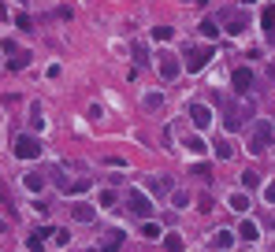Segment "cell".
Wrapping results in <instances>:
<instances>
[{
  "label": "cell",
  "instance_id": "1",
  "mask_svg": "<svg viewBox=\"0 0 275 252\" xmlns=\"http://www.w3.org/2000/svg\"><path fill=\"white\" fill-rule=\"evenodd\" d=\"M126 212H131V215H138L141 223H145V219L153 215V200L145 197L141 189H131V193H126Z\"/></svg>",
  "mask_w": 275,
  "mask_h": 252
},
{
  "label": "cell",
  "instance_id": "2",
  "mask_svg": "<svg viewBox=\"0 0 275 252\" xmlns=\"http://www.w3.org/2000/svg\"><path fill=\"white\" fill-rule=\"evenodd\" d=\"M15 156H19V160H38L41 156V141L34 134H19L15 137Z\"/></svg>",
  "mask_w": 275,
  "mask_h": 252
},
{
  "label": "cell",
  "instance_id": "3",
  "mask_svg": "<svg viewBox=\"0 0 275 252\" xmlns=\"http://www.w3.org/2000/svg\"><path fill=\"white\" fill-rule=\"evenodd\" d=\"M212 49H186V71H205L212 63Z\"/></svg>",
  "mask_w": 275,
  "mask_h": 252
},
{
  "label": "cell",
  "instance_id": "4",
  "mask_svg": "<svg viewBox=\"0 0 275 252\" xmlns=\"http://www.w3.org/2000/svg\"><path fill=\"white\" fill-rule=\"evenodd\" d=\"M246 115H249V108H246V104H242V108H234V104H227V108H223V126H227V130L234 134V130H238V126H242V122H246Z\"/></svg>",
  "mask_w": 275,
  "mask_h": 252
},
{
  "label": "cell",
  "instance_id": "5",
  "mask_svg": "<svg viewBox=\"0 0 275 252\" xmlns=\"http://www.w3.org/2000/svg\"><path fill=\"white\" fill-rule=\"evenodd\" d=\"M268 145H271V126L261 122V126L253 130V137H249V152H264Z\"/></svg>",
  "mask_w": 275,
  "mask_h": 252
},
{
  "label": "cell",
  "instance_id": "6",
  "mask_svg": "<svg viewBox=\"0 0 275 252\" xmlns=\"http://www.w3.org/2000/svg\"><path fill=\"white\" fill-rule=\"evenodd\" d=\"M156 71H160V78H164V82H175V78H179V71H182V63L175 59V56H160Z\"/></svg>",
  "mask_w": 275,
  "mask_h": 252
},
{
  "label": "cell",
  "instance_id": "7",
  "mask_svg": "<svg viewBox=\"0 0 275 252\" xmlns=\"http://www.w3.org/2000/svg\"><path fill=\"white\" fill-rule=\"evenodd\" d=\"M190 119H193L197 130H208V126H212V108L208 104H190Z\"/></svg>",
  "mask_w": 275,
  "mask_h": 252
},
{
  "label": "cell",
  "instance_id": "8",
  "mask_svg": "<svg viewBox=\"0 0 275 252\" xmlns=\"http://www.w3.org/2000/svg\"><path fill=\"white\" fill-rule=\"evenodd\" d=\"M231 86H234V93H249V86H253V71H249V67H238V71L231 74Z\"/></svg>",
  "mask_w": 275,
  "mask_h": 252
},
{
  "label": "cell",
  "instance_id": "9",
  "mask_svg": "<svg viewBox=\"0 0 275 252\" xmlns=\"http://www.w3.org/2000/svg\"><path fill=\"white\" fill-rule=\"evenodd\" d=\"M71 215L78 219V223H93V215H97V208H89V204H75V208H71Z\"/></svg>",
  "mask_w": 275,
  "mask_h": 252
},
{
  "label": "cell",
  "instance_id": "10",
  "mask_svg": "<svg viewBox=\"0 0 275 252\" xmlns=\"http://www.w3.org/2000/svg\"><path fill=\"white\" fill-rule=\"evenodd\" d=\"M261 26H264V34H268V37H275V8H264Z\"/></svg>",
  "mask_w": 275,
  "mask_h": 252
},
{
  "label": "cell",
  "instance_id": "11",
  "mask_svg": "<svg viewBox=\"0 0 275 252\" xmlns=\"http://www.w3.org/2000/svg\"><path fill=\"white\" fill-rule=\"evenodd\" d=\"M227 204H231V212H246V208H249V197H246V193H231Z\"/></svg>",
  "mask_w": 275,
  "mask_h": 252
},
{
  "label": "cell",
  "instance_id": "12",
  "mask_svg": "<svg viewBox=\"0 0 275 252\" xmlns=\"http://www.w3.org/2000/svg\"><path fill=\"white\" fill-rule=\"evenodd\" d=\"M164 245L168 252H182V234H164Z\"/></svg>",
  "mask_w": 275,
  "mask_h": 252
},
{
  "label": "cell",
  "instance_id": "13",
  "mask_svg": "<svg viewBox=\"0 0 275 252\" xmlns=\"http://www.w3.org/2000/svg\"><path fill=\"white\" fill-rule=\"evenodd\" d=\"M26 189H30V193H41V189H45V175H26Z\"/></svg>",
  "mask_w": 275,
  "mask_h": 252
},
{
  "label": "cell",
  "instance_id": "14",
  "mask_svg": "<svg viewBox=\"0 0 275 252\" xmlns=\"http://www.w3.org/2000/svg\"><path fill=\"white\" fill-rule=\"evenodd\" d=\"M30 126H34V130H41V126H45V119H41V104H30Z\"/></svg>",
  "mask_w": 275,
  "mask_h": 252
},
{
  "label": "cell",
  "instance_id": "15",
  "mask_svg": "<svg viewBox=\"0 0 275 252\" xmlns=\"http://www.w3.org/2000/svg\"><path fill=\"white\" fill-rule=\"evenodd\" d=\"M212 241H216V248H227V245H234V234H231V230H219Z\"/></svg>",
  "mask_w": 275,
  "mask_h": 252
},
{
  "label": "cell",
  "instance_id": "16",
  "mask_svg": "<svg viewBox=\"0 0 275 252\" xmlns=\"http://www.w3.org/2000/svg\"><path fill=\"white\" fill-rule=\"evenodd\" d=\"M141 234H145V238H149V241H156V238H160V226H156V223H149V219H145V223H141Z\"/></svg>",
  "mask_w": 275,
  "mask_h": 252
},
{
  "label": "cell",
  "instance_id": "17",
  "mask_svg": "<svg viewBox=\"0 0 275 252\" xmlns=\"http://www.w3.org/2000/svg\"><path fill=\"white\" fill-rule=\"evenodd\" d=\"M256 234H261L256 223H242V238H246V241H256Z\"/></svg>",
  "mask_w": 275,
  "mask_h": 252
},
{
  "label": "cell",
  "instance_id": "18",
  "mask_svg": "<svg viewBox=\"0 0 275 252\" xmlns=\"http://www.w3.org/2000/svg\"><path fill=\"white\" fill-rule=\"evenodd\" d=\"M242 185H246V189H256V185H261V175H256V171H246V175H242Z\"/></svg>",
  "mask_w": 275,
  "mask_h": 252
},
{
  "label": "cell",
  "instance_id": "19",
  "mask_svg": "<svg viewBox=\"0 0 275 252\" xmlns=\"http://www.w3.org/2000/svg\"><path fill=\"white\" fill-rule=\"evenodd\" d=\"M89 178H78V182H71V189H67V193H89Z\"/></svg>",
  "mask_w": 275,
  "mask_h": 252
},
{
  "label": "cell",
  "instance_id": "20",
  "mask_svg": "<svg viewBox=\"0 0 275 252\" xmlns=\"http://www.w3.org/2000/svg\"><path fill=\"white\" fill-rule=\"evenodd\" d=\"M160 104H164V97H160V93H149V97H145V108H149V112H156Z\"/></svg>",
  "mask_w": 275,
  "mask_h": 252
},
{
  "label": "cell",
  "instance_id": "21",
  "mask_svg": "<svg viewBox=\"0 0 275 252\" xmlns=\"http://www.w3.org/2000/svg\"><path fill=\"white\" fill-rule=\"evenodd\" d=\"M201 34H205L208 41H212V37L219 34V30H216V23H208V19H205V23H201Z\"/></svg>",
  "mask_w": 275,
  "mask_h": 252
},
{
  "label": "cell",
  "instance_id": "22",
  "mask_svg": "<svg viewBox=\"0 0 275 252\" xmlns=\"http://www.w3.org/2000/svg\"><path fill=\"white\" fill-rule=\"evenodd\" d=\"M242 26H246V19H242V15H234L231 26H227V34H242Z\"/></svg>",
  "mask_w": 275,
  "mask_h": 252
},
{
  "label": "cell",
  "instance_id": "23",
  "mask_svg": "<svg viewBox=\"0 0 275 252\" xmlns=\"http://www.w3.org/2000/svg\"><path fill=\"white\" fill-rule=\"evenodd\" d=\"M153 37H156V41H168V37H171V26H156Z\"/></svg>",
  "mask_w": 275,
  "mask_h": 252
},
{
  "label": "cell",
  "instance_id": "24",
  "mask_svg": "<svg viewBox=\"0 0 275 252\" xmlns=\"http://www.w3.org/2000/svg\"><path fill=\"white\" fill-rule=\"evenodd\" d=\"M149 189H153V193H164L168 182H164V178H149Z\"/></svg>",
  "mask_w": 275,
  "mask_h": 252
},
{
  "label": "cell",
  "instance_id": "25",
  "mask_svg": "<svg viewBox=\"0 0 275 252\" xmlns=\"http://www.w3.org/2000/svg\"><path fill=\"white\" fill-rule=\"evenodd\" d=\"M26 63H30V56H15V59H11V71H23Z\"/></svg>",
  "mask_w": 275,
  "mask_h": 252
},
{
  "label": "cell",
  "instance_id": "26",
  "mask_svg": "<svg viewBox=\"0 0 275 252\" xmlns=\"http://www.w3.org/2000/svg\"><path fill=\"white\" fill-rule=\"evenodd\" d=\"M193 175H197V178H205V182H208V178H212V171H208V163H205V167H193Z\"/></svg>",
  "mask_w": 275,
  "mask_h": 252
},
{
  "label": "cell",
  "instance_id": "27",
  "mask_svg": "<svg viewBox=\"0 0 275 252\" xmlns=\"http://www.w3.org/2000/svg\"><path fill=\"white\" fill-rule=\"evenodd\" d=\"M134 59H138V63H145V59H149V52H145L141 45H134Z\"/></svg>",
  "mask_w": 275,
  "mask_h": 252
},
{
  "label": "cell",
  "instance_id": "28",
  "mask_svg": "<svg viewBox=\"0 0 275 252\" xmlns=\"http://www.w3.org/2000/svg\"><path fill=\"white\" fill-rule=\"evenodd\" d=\"M264 197H268V200H271V204H275V182H271V185H268V189H264Z\"/></svg>",
  "mask_w": 275,
  "mask_h": 252
},
{
  "label": "cell",
  "instance_id": "29",
  "mask_svg": "<svg viewBox=\"0 0 275 252\" xmlns=\"http://www.w3.org/2000/svg\"><path fill=\"white\" fill-rule=\"evenodd\" d=\"M0 234H4V219H0Z\"/></svg>",
  "mask_w": 275,
  "mask_h": 252
},
{
  "label": "cell",
  "instance_id": "30",
  "mask_svg": "<svg viewBox=\"0 0 275 252\" xmlns=\"http://www.w3.org/2000/svg\"><path fill=\"white\" fill-rule=\"evenodd\" d=\"M271 78H275V63H271Z\"/></svg>",
  "mask_w": 275,
  "mask_h": 252
}]
</instances>
